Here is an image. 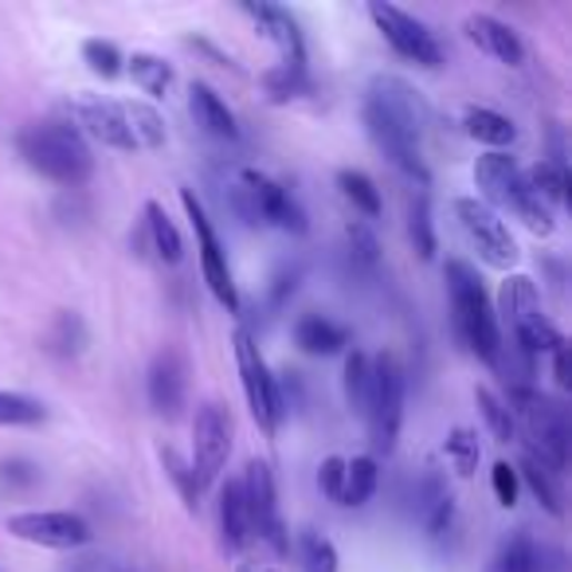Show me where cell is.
<instances>
[{
	"label": "cell",
	"instance_id": "obj_1",
	"mask_svg": "<svg viewBox=\"0 0 572 572\" xmlns=\"http://www.w3.org/2000/svg\"><path fill=\"white\" fill-rule=\"evenodd\" d=\"M365 130L373 138V145L420 189L432 184V173H428V161H423L420 138L432 122V107L415 91L408 79L400 76H377L365 91Z\"/></svg>",
	"mask_w": 572,
	"mask_h": 572
},
{
	"label": "cell",
	"instance_id": "obj_2",
	"mask_svg": "<svg viewBox=\"0 0 572 572\" xmlns=\"http://www.w3.org/2000/svg\"><path fill=\"white\" fill-rule=\"evenodd\" d=\"M17 150L32 173L48 177L63 189H79L94 173L91 145L71 122H28L17 133Z\"/></svg>",
	"mask_w": 572,
	"mask_h": 572
},
{
	"label": "cell",
	"instance_id": "obj_3",
	"mask_svg": "<svg viewBox=\"0 0 572 572\" xmlns=\"http://www.w3.org/2000/svg\"><path fill=\"white\" fill-rule=\"evenodd\" d=\"M443 279H448V294H451V318H455V333L463 338V345L474 357H482L486 365H494L498 353H502V330H498V314L490 307L486 291H482L479 271L463 259H448L443 267Z\"/></svg>",
	"mask_w": 572,
	"mask_h": 572
},
{
	"label": "cell",
	"instance_id": "obj_4",
	"mask_svg": "<svg viewBox=\"0 0 572 572\" xmlns=\"http://www.w3.org/2000/svg\"><path fill=\"white\" fill-rule=\"evenodd\" d=\"M474 184L482 192V204L486 208H510L533 235H553L556 220H553V208H545L530 189H525V177L518 169V161L510 153H482L474 161Z\"/></svg>",
	"mask_w": 572,
	"mask_h": 572
},
{
	"label": "cell",
	"instance_id": "obj_5",
	"mask_svg": "<svg viewBox=\"0 0 572 572\" xmlns=\"http://www.w3.org/2000/svg\"><path fill=\"white\" fill-rule=\"evenodd\" d=\"M228 200H232L235 217L251 228H279V232L307 235V212L299 208V200L282 189L279 181H271L259 169H235L232 184H228Z\"/></svg>",
	"mask_w": 572,
	"mask_h": 572
},
{
	"label": "cell",
	"instance_id": "obj_6",
	"mask_svg": "<svg viewBox=\"0 0 572 572\" xmlns=\"http://www.w3.org/2000/svg\"><path fill=\"white\" fill-rule=\"evenodd\" d=\"M510 412L522 415L525 435H530L533 451L530 455L538 463H545L553 474H561L569 466V443H572V423H569V408H561L556 400H549L538 389H518L510 392ZM514 415V420H518Z\"/></svg>",
	"mask_w": 572,
	"mask_h": 572
},
{
	"label": "cell",
	"instance_id": "obj_7",
	"mask_svg": "<svg viewBox=\"0 0 572 572\" xmlns=\"http://www.w3.org/2000/svg\"><path fill=\"white\" fill-rule=\"evenodd\" d=\"M498 314L506 318L510 338L525 357L553 353L556 345H564V333L541 314L538 287H533L530 274H506L502 291H498Z\"/></svg>",
	"mask_w": 572,
	"mask_h": 572
},
{
	"label": "cell",
	"instance_id": "obj_8",
	"mask_svg": "<svg viewBox=\"0 0 572 572\" xmlns=\"http://www.w3.org/2000/svg\"><path fill=\"white\" fill-rule=\"evenodd\" d=\"M365 420H369V440L373 451L389 455L397 448L400 423H404V369L392 353H381L373 361V384H369V404H365Z\"/></svg>",
	"mask_w": 572,
	"mask_h": 572
},
{
	"label": "cell",
	"instance_id": "obj_9",
	"mask_svg": "<svg viewBox=\"0 0 572 572\" xmlns=\"http://www.w3.org/2000/svg\"><path fill=\"white\" fill-rule=\"evenodd\" d=\"M232 349H235V369H240V384H243V397H248L251 415H255V423L267 435H274L282 415H287V408H282V397H279V381H274L271 369H267L263 349H259V341L251 338L248 330L232 333Z\"/></svg>",
	"mask_w": 572,
	"mask_h": 572
},
{
	"label": "cell",
	"instance_id": "obj_10",
	"mask_svg": "<svg viewBox=\"0 0 572 572\" xmlns=\"http://www.w3.org/2000/svg\"><path fill=\"white\" fill-rule=\"evenodd\" d=\"M181 204H184V212H189L192 232H197L200 274H204L208 291H212V299H217L228 314H240V291H235L232 267H228V251H224V243H220L212 220H208L204 204H200V197L192 189H181Z\"/></svg>",
	"mask_w": 572,
	"mask_h": 572
},
{
	"label": "cell",
	"instance_id": "obj_11",
	"mask_svg": "<svg viewBox=\"0 0 572 572\" xmlns=\"http://www.w3.org/2000/svg\"><path fill=\"white\" fill-rule=\"evenodd\" d=\"M451 208H455L459 228L471 240V248L479 251L482 263L494 267V271H510L518 263L522 251H518L514 235H510V228L502 224V217H498L494 208H486L479 197H459Z\"/></svg>",
	"mask_w": 572,
	"mask_h": 572
},
{
	"label": "cell",
	"instance_id": "obj_12",
	"mask_svg": "<svg viewBox=\"0 0 572 572\" xmlns=\"http://www.w3.org/2000/svg\"><path fill=\"white\" fill-rule=\"evenodd\" d=\"M228 455H232V415L217 400H208V404L197 408V420H192V459H189L200 494L220 479V471L228 466Z\"/></svg>",
	"mask_w": 572,
	"mask_h": 572
},
{
	"label": "cell",
	"instance_id": "obj_13",
	"mask_svg": "<svg viewBox=\"0 0 572 572\" xmlns=\"http://www.w3.org/2000/svg\"><path fill=\"white\" fill-rule=\"evenodd\" d=\"M240 490H243V506H248V518H251V538L267 541L279 556L291 553V538H287V525H282V514H279V494H274V474L263 459H251L240 479Z\"/></svg>",
	"mask_w": 572,
	"mask_h": 572
},
{
	"label": "cell",
	"instance_id": "obj_14",
	"mask_svg": "<svg viewBox=\"0 0 572 572\" xmlns=\"http://www.w3.org/2000/svg\"><path fill=\"white\" fill-rule=\"evenodd\" d=\"M369 20L377 24V32L389 40V48L397 56H404L408 63H420V67H443V51L435 43V36L428 32L423 20H415L412 12L397 9V4H384V0H373L369 4Z\"/></svg>",
	"mask_w": 572,
	"mask_h": 572
},
{
	"label": "cell",
	"instance_id": "obj_15",
	"mask_svg": "<svg viewBox=\"0 0 572 572\" xmlns=\"http://www.w3.org/2000/svg\"><path fill=\"white\" fill-rule=\"evenodd\" d=\"M4 530L17 541L40 549H83L91 541V525L79 514H67V510H24V514H12L4 522Z\"/></svg>",
	"mask_w": 572,
	"mask_h": 572
},
{
	"label": "cell",
	"instance_id": "obj_16",
	"mask_svg": "<svg viewBox=\"0 0 572 572\" xmlns=\"http://www.w3.org/2000/svg\"><path fill=\"white\" fill-rule=\"evenodd\" d=\"M71 126H76L83 138H94L102 141L107 150H122V153H133L130 138V118H126V102L118 99H102V94H79L71 99Z\"/></svg>",
	"mask_w": 572,
	"mask_h": 572
},
{
	"label": "cell",
	"instance_id": "obj_17",
	"mask_svg": "<svg viewBox=\"0 0 572 572\" xmlns=\"http://www.w3.org/2000/svg\"><path fill=\"white\" fill-rule=\"evenodd\" d=\"M240 12L267 36V40L274 43L279 63L307 67V40H302V28H299V20H294L291 12L279 9V4H267V0H259V4H255V0H248V4H240Z\"/></svg>",
	"mask_w": 572,
	"mask_h": 572
},
{
	"label": "cell",
	"instance_id": "obj_18",
	"mask_svg": "<svg viewBox=\"0 0 572 572\" xmlns=\"http://www.w3.org/2000/svg\"><path fill=\"white\" fill-rule=\"evenodd\" d=\"M150 404L158 415L177 420V412L184 408V389H189V369H184V357L177 349H161L150 365Z\"/></svg>",
	"mask_w": 572,
	"mask_h": 572
},
{
	"label": "cell",
	"instance_id": "obj_19",
	"mask_svg": "<svg viewBox=\"0 0 572 572\" xmlns=\"http://www.w3.org/2000/svg\"><path fill=\"white\" fill-rule=\"evenodd\" d=\"M463 32H466V40H471L474 48L482 51V56L494 59V63L522 67V59H525L522 36H518L510 24H502L498 17H486V12H474V17H466Z\"/></svg>",
	"mask_w": 572,
	"mask_h": 572
},
{
	"label": "cell",
	"instance_id": "obj_20",
	"mask_svg": "<svg viewBox=\"0 0 572 572\" xmlns=\"http://www.w3.org/2000/svg\"><path fill=\"white\" fill-rule=\"evenodd\" d=\"M415 502H420V522L428 530V538H448L451 525H455V498H451L448 479L440 471H432V466L423 471L420 486H415Z\"/></svg>",
	"mask_w": 572,
	"mask_h": 572
},
{
	"label": "cell",
	"instance_id": "obj_21",
	"mask_svg": "<svg viewBox=\"0 0 572 572\" xmlns=\"http://www.w3.org/2000/svg\"><path fill=\"white\" fill-rule=\"evenodd\" d=\"M189 110L197 118V126H204L212 138L220 141H240V126H235V114L228 110V102L220 99L208 83H192L189 87Z\"/></svg>",
	"mask_w": 572,
	"mask_h": 572
},
{
	"label": "cell",
	"instance_id": "obj_22",
	"mask_svg": "<svg viewBox=\"0 0 572 572\" xmlns=\"http://www.w3.org/2000/svg\"><path fill=\"white\" fill-rule=\"evenodd\" d=\"M294 345L310 357H338L349 345V330L325 314H302L294 322Z\"/></svg>",
	"mask_w": 572,
	"mask_h": 572
},
{
	"label": "cell",
	"instance_id": "obj_23",
	"mask_svg": "<svg viewBox=\"0 0 572 572\" xmlns=\"http://www.w3.org/2000/svg\"><path fill=\"white\" fill-rule=\"evenodd\" d=\"M220 533H224L228 553H243V549L251 545V518H248V506H243L240 479H232L220 490Z\"/></svg>",
	"mask_w": 572,
	"mask_h": 572
},
{
	"label": "cell",
	"instance_id": "obj_24",
	"mask_svg": "<svg viewBox=\"0 0 572 572\" xmlns=\"http://www.w3.org/2000/svg\"><path fill=\"white\" fill-rule=\"evenodd\" d=\"M126 76L133 79V87H138L141 94H150V99H169V91H173L177 83L173 63H165V59L153 56V51H133V56L126 59Z\"/></svg>",
	"mask_w": 572,
	"mask_h": 572
},
{
	"label": "cell",
	"instance_id": "obj_25",
	"mask_svg": "<svg viewBox=\"0 0 572 572\" xmlns=\"http://www.w3.org/2000/svg\"><path fill=\"white\" fill-rule=\"evenodd\" d=\"M463 130H466V138H474L479 145H490V153H502L506 145H514V138H518L514 122L490 107H466Z\"/></svg>",
	"mask_w": 572,
	"mask_h": 572
},
{
	"label": "cell",
	"instance_id": "obj_26",
	"mask_svg": "<svg viewBox=\"0 0 572 572\" xmlns=\"http://www.w3.org/2000/svg\"><path fill=\"white\" fill-rule=\"evenodd\" d=\"M145 240H150V251L165 267H177L184 259V240H181V232H177L173 220H169V212L161 208V200H150V204H145Z\"/></svg>",
	"mask_w": 572,
	"mask_h": 572
},
{
	"label": "cell",
	"instance_id": "obj_27",
	"mask_svg": "<svg viewBox=\"0 0 572 572\" xmlns=\"http://www.w3.org/2000/svg\"><path fill=\"white\" fill-rule=\"evenodd\" d=\"M377 482H381V471H377L373 455H357L345 459V482H341V498L338 506H365L369 498L377 494Z\"/></svg>",
	"mask_w": 572,
	"mask_h": 572
},
{
	"label": "cell",
	"instance_id": "obj_28",
	"mask_svg": "<svg viewBox=\"0 0 572 572\" xmlns=\"http://www.w3.org/2000/svg\"><path fill=\"white\" fill-rule=\"evenodd\" d=\"M522 177H525V189H530L545 208L564 204V197H569V169H564L561 158L541 161V165H533L530 173H522Z\"/></svg>",
	"mask_w": 572,
	"mask_h": 572
},
{
	"label": "cell",
	"instance_id": "obj_29",
	"mask_svg": "<svg viewBox=\"0 0 572 572\" xmlns=\"http://www.w3.org/2000/svg\"><path fill=\"white\" fill-rule=\"evenodd\" d=\"M490 572H541V553H538V541L530 538V530H514L502 541Z\"/></svg>",
	"mask_w": 572,
	"mask_h": 572
},
{
	"label": "cell",
	"instance_id": "obj_30",
	"mask_svg": "<svg viewBox=\"0 0 572 572\" xmlns=\"http://www.w3.org/2000/svg\"><path fill=\"white\" fill-rule=\"evenodd\" d=\"M338 189H341V197H345L349 204L361 212V217H369V220L381 217L384 200H381V189H377L369 173H361V169H341V173H338Z\"/></svg>",
	"mask_w": 572,
	"mask_h": 572
},
{
	"label": "cell",
	"instance_id": "obj_31",
	"mask_svg": "<svg viewBox=\"0 0 572 572\" xmlns=\"http://www.w3.org/2000/svg\"><path fill=\"white\" fill-rule=\"evenodd\" d=\"M126 118H130V138L138 150H161L165 145V118L150 102H126Z\"/></svg>",
	"mask_w": 572,
	"mask_h": 572
},
{
	"label": "cell",
	"instance_id": "obj_32",
	"mask_svg": "<svg viewBox=\"0 0 572 572\" xmlns=\"http://www.w3.org/2000/svg\"><path fill=\"white\" fill-rule=\"evenodd\" d=\"M474 404H479V412H482V420H486V428H490V435H494L498 443H510L518 435V420H514V412H510V404L498 392H490V389H474Z\"/></svg>",
	"mask_w": 572,
	"mask_h": 572
},
{
	"label": "cell",
	"instance_id": "obj_33",
	"mask_svg": "<svg viewBox=\"0 0 572 572\" xmlns=\"http://www.w3.org/2000/svg\"><path fill=\"white\" fill-rule=\"evenodd\" d=\"M263 91L271 102H291L299 94L310 91V76L307 67H287V63H274L271 71H263Z\"/></svg>",
	"mask_w": 572,
	"mask_h": 572
},
{
	"label": "cell",
	"instance_id": "obj_34",
	"mask_svg": "<svg viewBox=\"0 0 572 572\" xmlns=\"http://www.w3.org/2000/svg\"><path fill=\"white\" fill-rule=\"evenodd\" d=\"M518 479H522L525 486L533 490V498H538V502L549 510V514L561 518V490H556V482H553V471H549L545 463H538V459H533L530 451H525L522 471H518Z\"/></svg>",
	"mask_w": 572,
	"mask_h": 572
},
{
	"label": "cell",
	"instance_id": "obj_35",
	"mask_svg": "<svg viewBox=\"0 0 572 572\" xmlns=\"http://www.w3.org/2000/svg\"><path fill=\"white\" fill-rule=\"evenodd\" d=\"M369 384H373V357H365L361 349L345 357V400L353 412L365 415L369 404Z\"/></svg>",
	"mask_w": 572,
	"mask_h": 572
},
{
	"label": "cell",
	"instance_id": "obj_36",
	"mask_svg": "<svg viewBox=\"0 0 572 572\" xmlns=\"http://www.w3.org/2000/svg\"><path fill=\"white\" fill-rule=\"evenodd\" d=\"M48 420V408L24 392H0V428H36Z\"/></svg>",
	"mask_w": 572,
	"mask_h": 572
},
{
	"label": "cell",
	"instance_id": "obj_37",
	"mask_svg": "<svg viewBox=\"0 0 572 572\" xmlns=\"http://www.w3.org/2000/svg\"><path fill=\"white\" fill-rule=\"evenodd\" d=\"M299 561L302 572H338V549L325 533L302 530L299 533Z\"/></svg>",
	"mask_w": 572,
	"mask_h": 572
},
{
	"label": "cell",
	"instance_id": "obj_38",
	"mask_svg": "<svg viewBox=\"0 0 572 572\" xmlns=\"http://www.w3.org/2000/svg\"><path fill=\"white\" fill-rule=\"evenodd\" d=\"M408 235H412V248L420 259L435 255V224H432V204H428V192L412 200L408 208Z\"/></svg>",
	"mask_w": 572,
	"mask_h": 572
},
{
	"label": "cell",
	"instance_id": "obj_39",
	"mask_svg": "<svg viewBox=\"0 0 572 572\" xmlns=\"http://www.w3.org/2000/svg\"><path fill=\"white\" fill-rule=\"evenodd\" d=\"M345 248L357 271H377V263H381V243H377L373 228H369L365 220L345 224Z\"/></svg>",
	"mask_w": 572,
	"mask_h": 572
},
{
	"label": "cell",
	"instance_id": "obj_40",
	"mask_svg": "<svg viewBox=\"0 0 572 572\" xmlns=\"http://www.w3.org/2000/svg\"><path fill=\"white\" fill-rule=\"evenodd\" d=\"M443 455H448V463L455 466L463 479H471V474L479 471V459H482L479 435H474L471 428H455V432L448 435V443H443Z\"/></svg>",
	"mask_w": 572,
	"mask_h": 572
},
{
	"label": "cell",
	"instance_id": "obj_41",
	"mask_svg": "<svg viewBox=\"0 0 572 572\" xmlns=\"http://www.w3.org/2000/svg\"><path fill=\"white\" fill-rule=\"evenodd\" d=\"M83 63L91 67V76H99V79H118L126 71V56L118 51V43H110V40H83Z\"/></svg>",
	"mask_w": 572,
	"mask_h": 572
},
{
	"label": "cell",
	"instance_id": "obj_42",
	"mask_svg": "<svg viewBox=\"0 0 572 572\" xmlns=\"http://www.w3.org/2000/svg\"><path fill=\"white\" fill-rule=\"evenodd\" d=\"M161 463H165L169 479H173V482H177V490H181L184 506L197 510V506H200V486H197V479H192V466L184 463V459L177 455L173 448H161Z\"/></svg>",
	"mask_w": 572,
	"mask_h": 572
},
{
	"label": "cell",
	"instance_id": "obj_43",
	"mask_svg": "<svg viewBox=\"0 0 572 572\" xmlns=\"http://www.w3.org/2000/svg\"><path fill=\"white\" fill-rule=\"evenodd\" d=\"M83 341H87V333H83L79 314H59L56 333H51V349H56V353H79Z\"/></svg>",
	"mask_w": 572,
	"mask_h": 572
},
{
	"label": "cell",
	"instance_id": "obj_44",
	"mask_svg": "<svg viewBox=\"0 0 572 572\" xmlns=\"http://www.w3.org/2000/svg\"><path fill=\"white\" fill-rule=\"evenodd\" d=\"M490 482H494V498L502 502V506H518V490H522V482H518V471L510 463H494V471H490Z\"/></svg>",
	"mask_w": 572,
	"mask_h": 572
},
{
	"label": "cell",
	"instance_id": "obj_45",
	"mask_svg": "<svg viewBox=\"0 0 572 572\" xmlns=\"http://www.w3.org/2000/svg\"><path fill=\"white\" fill-rule=\"evenodd\" d=\"M341 482H345V459H341V455L322 459V471H318V486H322V494L338 502V498H341Z\"/></svg>",
	"mask_w": 572,
	"mask_h": 572
},
{
	"label": "cell",
	"instance_id": "obj_46",
	"mask_svg": "<svg viewBox=\"0 0 572 572\" xmlns=\"http://www.w3.org/2000/svg\"><path fill=\"white\" fill-rule=\"evenodd\" d=\"M294 287H299V267H282L274 274V287H271V307H282V302L291 299Z\"/></svg>",
	"mask_w": 572,
	"mask_h": 572
},
{
	"label": "cell",
	"instance_id": "obj_47",
	"mask_svg": "<svg viewBox=\"0 0 572 572\" xmlns=\"http://www.w3.org/2000/svg\"><path fill=\"white\" fill-rule=\"evenodd\" d=\"M0 479L12 482V486H32V482H36V466L24 463V459H9V463H0Z\"/></svg>",
	"mask_w": 572,
	"mask_h": 572
},
{
	"label": "cell",
	"instance_id": "obj_48",
	"mask_svg": "<svg viewBox=\"0 0 572 572\" xmlns=\"http://www.w3.org/2000/svg\"><path fill=\"white\" fill-rule=\"evenodd\" d=\"M553 377H556V384H561L564 392L572 389V369H569V341H564V345H556V349H553Z\"/></svg>",
	"mask_w": 572,
	"mask_h": 572
},
{
	"label": "cell",
	"instance_id": "obj_49",
	"mask_svg": "<svg viewBox=\"0 0 572 572\" xmlns=\"http://www.w3.org/2000/svg\"><path fill=\"white\" fill-rule=\"evenodd\" d=\"M235 572H274V569H271V564H255V561H243V564H240V569H235Z\"/></svg>",
	"mask_w": 572,
	"mask_h": 572
}]
</instances>
